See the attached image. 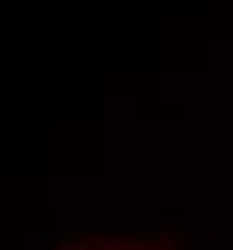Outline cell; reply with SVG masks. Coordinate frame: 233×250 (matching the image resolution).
I'll use <instances>...</instances> for the list:
<instances>
[{
	"instance_id": "6da1fadb",
	"label": "cell",
	"mask_w": 233,
	"mask_h": 250,
	"mask_svg": "<svg viewBox=\"0 0 233 250\" xmlns=\"http://www.w3.org/2000/svg\"><path fill=\"white\" fill-rule=\"evenodd\" d=\"M127 247V240H107V250H123Z\"/></svg>"
},
{
	"instance_id": "7a4b0ae2",
	"label": "cell",
	"mask_w": 233,
	"mask_h": 250,
	"mask_svg": "<svg viewBox=\"0 0 233 250\" xmlns=\"http://www.w3.org/2000/svg\"><path fill=\"white\" fill-rule=\"evenodd\" d=\"M63 250H87L83 244H74V240H63Z\"/></svg>"
}]
</instances>
